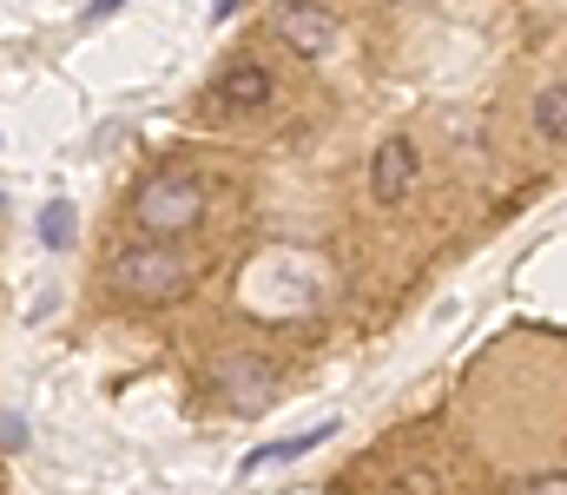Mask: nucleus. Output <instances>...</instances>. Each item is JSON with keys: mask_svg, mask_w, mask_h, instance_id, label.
I'll use <instances>...</instances> for the list:
<instances>
[{"mask_svg": "<svg viewBox=\"0 0 567 495\" xmlns=\"http://www.w3.org/2000/svg\"><path fill=\"white\" fill-rule=\"evenodd\" d=\"M198 218H205V185L192 172H152V178H140L133 225H140L145 245H172V238L198 231Z\"/></svg>", "mask_w": 567, "mask_h": 495, "instance_id": "nucleus-1", "label": "nucleus"}, {"mask_svg": "<svg viewBox=\"0 0 567 495\" xmlns=\"http://www.w3.org/2000/svg\"><path fill=\"white\" fill-rule=\"evenodd\" d=\"M106 278H113V291L133 298V305H172V298L192 291V265H185L172 245H120V251L106 258Z\"/></svg>", "mask_w": 567, "mask_h": 495, "instance_id": "nucleus-2", "label": "nucleus"}, {"mask_svg": "<svg viewBox=\"0 0 567 495\" xmlns=\"http://www.w3.org/2000/svg\"><path fill=\"white\" fill-rule=\"evenodd\" d=\"M271 93H278V80L265 73V60H231L212 80V113H265Z\"/></svg>", "mask_w": 567, "mask_h": 495, "instance_id": "nucleus-3", "label": "nucleus"}, {"mask_svg": "<svg viewBox=\"0 0 567 495\" xmlns=\"http://www.w3.org/2000/svg\"><path fill=\"white\" fill-rule=\"evenodd\" d=\"M218 396L238 410V416H258L271 396H278V370L265 357H225L218 363Z\"/></svg>", "mask_w": 567, "mask_h": 495, "instance_id": "nucleus-4", "label": "nucleus"}, {"mask_svg": "<svg viewBox=\"0 0 567 495\" xmlns=\"http://www.w3.org/2000/svg\"><path fill=\"white\" fill-rule=\"evenodd\" d=\"M271 33L290 40V53L323 60V53L337 47V13H330V7H271Z\"/></svg>", "mask_w": 567, "mask_h": 495, "instance_id": "nucleus-5", "label": "nucleus"}, {"mask_svg": "<svg viewBox=\"0 0 567 495\" xmlns=\"http://www.w3.org/2000/svg\"><path fill=\"white\" fill-rule=\"evenodd\" d=\"M410 185H416V146L396 133V140H383L377 159H370V192H377V205H403Z\"/></svg>", "mask_w": 567, "mask_h": 495, "instance_id": "nucleus-6", "label": "nucleus"}, {"mask_svg": "<svg viewBox=\"0 0 567 495\" xmlns=\"http://www.w3.org/2000/svg\"><path fill=\"white\" fill-rule=\"evenodd\" d=\"M337 430H343V423H337V416H323V423H310L303 436H284V443H265V450H251V456H245V476H258L265 463H297V456L323 450V443H330Z\"/></svg>", "mask_w": 567, "mask_h": 495, "instance_id": "nucleus-7", "label": "nucleus"}, {"mask_svg": "<svg viewBox=\"0 0 567 495\" xmlns=\"http://www.w3.org/2000/svg\"><path fill=\"white\" fill-rule=\"evenodd\" d=\"M535 133H542L548 146H561V153H567V86H561V80L535 93Z\"/></svg>", "mask_w": 567, "mask_h": 495, "instance_id": "nucleus-8", "label": "nucleus"}, {"mask_svg": "<svg viewBox=\"0 0 567 495\" xmlns=\"http://www.w3.org/2000/svg\"><path fill=\"white\" fill-rule=\"evenodd\" d=\"M40 238H47L53 251H66V245H73V205H66V198H53V205L40 212Z\"/></svg>", "mask_w": 567, "mask_h": 495, "instance_id": "nucleus-9", "label": "nucleus"}, {"mask_svg": "<svg viewBox=\"0 0 567 495\" xmlns=\"http://www.w3.org/2000/svg\"><path fill=\"white\" fill-rule=\"evenodd\" d=\"M383 495H442V470H429V463H416V470L390 476V483H383Z\"/></svg>", "mask_w": 567, "mask_h": 495, "instance_id": "nucleus-10", "label": "nucleus"}, {"mask_svg": "<svg viewBox=\"0 0 567 495\" xmlns=\"http://www.w3.org/2000/svg\"><path fill=\"white\" fill-rule=\"evenodd\" d=\"M0 443H7V456H20V450H27V416H20V410H7V430H0Z\"/></svg>", "mask_w": 567, "mask_h": 495, "instance_id": "nucleus-11", "label": "nucleus"}]
</instances>
